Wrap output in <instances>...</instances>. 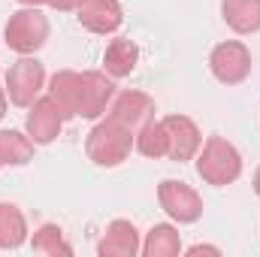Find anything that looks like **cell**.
Listing matches in <instances>:
<instances>
[{
	"label": "cell",
	"instance_id": "obj_1",
	"mask_svg": "<svg viewBox=\"0 0 260 257\" xmlns=\"http://www.w3.org/2000/svg\"><path fill=\"white\" fill-rule=\"evenodd\" d=\"M133 139H136V133H133V130L124 127L121 121H115V118H109V115H106L103 121H97V124L91 127L88 139H85V154H88V160H91V164L112 170V167L124 164V160L130 157Z\"/></svg>",
	"mask_w": 260,
	"mask_h": 257
},
{
	"label": "cell",
	"instance_id": "obj_2",
	"mask_svg": "<svg viewBox=\"0 0 260 257\" xmlns=\"http://www.w3.org/2000/svg\"><path fill=\"white\" fill-rule=\"evenodd\" d=\"M197 173L206 185H233L242 176V154L224 136H209L197 151Z\"/></svg>",
	"mask_w": 260,
	"mask_h": 257
},
{
	"label": "cell",
	"instance_id": "obj_3",
	"mask_svg": "<svg viewBox=\"0 0 260 257\" xmlns=\"http://www.w3.org/2000/svg\"><path fill=\"white\" fill-rule=\"evenodd\" d=\"M3 40H6V46L12 52L34 55L49 40V18L37 6H24V9H18V12L9 15V21L3 27Z\"/></svg>",
	"mask_w": 260,
	"mask_h": 257
},
{
	"label": "cell",
	"instance_id": "obj_4",
	"mask_svg": "<svg viewBox=\"0 0 260 257\" xmlns=\"http://www.w3.org/2000/svg\"><path fill=\"white\" fill-rule=\"evenodd\" d=\"M43 85H46V67L40 64L34 55H21L15 64L9 67V73L3 79V88H6L9 103L12 106H21V109H27L40 97Z\"/></svg>",
	"mask_w": 260,
	"mask_h": 257
},
{
	"label": "cell",
	"instance_id": "obj_5",
	"mask_svg": "<svg viewBox=\"0 0 260 257\" xmlns=\"http://www.w3.org/2000/svg\"><path fill=\"white\" fill-rule=\"evenodd\" d=\"M209 70L221 85H239L251 76V52L239 40L218 43L209 55Z\"/></svg>",
	"mask_w": 260,
	"mask_h": 257
},
{
	"label": "cell",
	"instance_id": "obj_6",
	"mask_svg": "<svg viewBox=\"0 0 260 257\" xmlns=\"http://www.w3.org/2000/svg\"><path fill=\"white\" fill-rule=\"evenodd\" d=\"M157 203L176 224H194L203 218V197L185 182L164 179L157 185Z\"/></svg>",
	"mask_w": 260,
	"mask_h": 257
},
{
	"label": "cell",
	"instance_id": "obj_7",
	"mask_svg": "<svg viewBox=\"0 0 260 257\" xmlns=\"http://www.w3.org/2000/svg\"><path fill=\"white\" fill-rule=\"evenodd\" d=\"M64 112L61 106L46 94V97H37L30 106H27V118H24V127L27 136L34 139V145H49L58 139V133L64 127Z\"/></svg>",
	"mask_w": 260,
	"mask_h": 257
},
{
	"label": "cell",
	"instance_id": "obj_8",
	"mask_svg": "<svg viewBox=\"0 0 260 257\" xmlns=\"http://www.w3.org/2000/svg\"><path fill=\"white\" fill-rule=\"evenodd\" d=\"M160 124L167 130V157L176 164L194 160L200 145H203L200 127L188 115H167V118H160Z\"/></svg>",
	"mask_w": 260,
	"mask_h": 257
},
{
	"label": "cell",
	"instance_id": "obj_9",
	"mask_svg": "<svg viewBox=\"0 0 260 257\" xmlns=\"http://www.w3.org/2000/svg\"><path fill=\"white\" fill-rule=\"evenodd\" d=\"M115 97V85H112V76L109 73H100V70H85L82 73V88H79V112L82 118H100L109 103Z\"/></svg>",
	"mask_w": 260,
	"mask_h": 257
},
{
	"label": "cell",
	"instance_id": "obj_10",
	"mask_svg": "<svg viewBox=\"0 0 260 257\" xmlns=\"http://www.w3.org/2000/svg\"><path fill=\"white\" fill-rule=\"evenodd\" d=\"M76 18L85 30L106 37L124 24V9L118 0H82L76 6Z\"/></svg>",
	"mask_w": 260,
	"mask_h": 257
},
{
	"label": "cell",
	"instance_id": "obj_11",
	"mask_svg": "<svg viewBox=\"0 0 260 257\" xmlns=\"http://www.w3.org/2000/svg\"><path fill=\"white\" fill-rule=\"evenodd\" d=\"M106 112H109V118L121 121L124 127H130L136 133L139 127H145L154 118V100L145 91H121V94L112 97Z\"/></svg>",
	"mask_w": 260,
	"mask_h": 257
},
{
	"label": "cell",
	"instance_id": "obj_12",
	"mask_svg": "<svg viewBox=\"0 0 260 257\" xmlns=\"http://www.w3.org/2000/svg\"><path fill=\"white\" fill-rule=\"evenodd\" d=\"M139 251H142L139 230L133 227V221H124V218L112 221L103 230L100 242H97V254L100 257H136Z\"/></svg>",
	"mask_w": 260,
	"mask_h": 257
},
{
	"label": "cell",
	"instance_id": "obj_13",
	"mask_svg": "<svg viewBox=\"0 0 260 257\" xmlns=\"http://www.w3.org/2000/svg\"><path fill=\"white\" fill-rule=\"evenodd\" d=\"M221 15L227 27L242 37L260 30V0H221Z\"/></svg>",
	"mask_w": 260,
	"mask_h": 257
},
{
	"label": "cell",
	"instance_id": "obj_14",
	"mask_svg": "<svg viewBox=\"0 0 260 257\" xmlns=\"http://www.w3.org/2000/svg\"><path fill=\"white\" fill-rule=\"evenodd\" d=\"M79 88H82V73L76 70H61L49 82V97L61 106L64 118H76L79 112Z\"/></svg>",
	"mask_w": 260,
	"mask_h": 257
},
{
	"label": "cell",
	"instance_id": "obj_15",
	"mask_svg": "<svg viewBox=\"0 0 260 257\" xmlns=\"http://www.w3.org/2000/svg\"><path fill=\"white\" fill-rule=\"evenodd\" d=\"M139 64V46L127 40V37H118L106 46V55H103V70L112 76V79H124L130 76Z\"/></svg>",
	"mask_w": 260,
	"mask_h": 257
},
{
	"label": "cell",
	"instance_id": "obj_16",
	"mask_svg": "<svg viewBox=\"0 0 260 257\" xmlns=\"http://www.w3.org/2000/svg\"><path fill=\"white\" fill-rule=\"evenodd\" d=\"M27 239V221L15 203H0V248H21Z\"/></svg>",
	"mask_w": 260,
	"mask_h": 257
},
{
	"label": "cell",
	"instance_id": "obj_17",
	"mask_svg": "<svg viewBox=\"0 0 260 257\" xmlns=\"http://www.w3.org/2000/svg\"><path fill=\"white\" fill-rule=\"evenodd\" d=\"M182 251V236L173 224H154L145 233L142 254L145 257H176Z\"/></svg>",
	"mask_w": 260,
	"mask_h": 257
},
{
	"label": "cell",
	"instance_id": "obj_18",
	"mask_svg": "<svg viewBox=\"0 0 260 257\" xmlns=\"http://www.w3.org/2000/svg\"><path fill=\"white\" fill-rule=\"evenodd\" d=\"M30 248H34L37 254H49V257H58V254L70 257L73 254V248L67 245V239H64V230H61L58 224H43V227L34 233Z\"/></svg>",
	"mask_w": 260,
	"mask_h": 257
},
{
	"label": "cell",
	"instance_id": "obj_19",
	"mask_svg": "<svg viewBox=\"0 0 260 257\" xmlns=\"http://www.w3.org/2000/svg\"><path fill=\"white\" fill-rule=\"evenodd\" d=\"M133 145L139 148V154H145V157H167V130L160 121H148L145 127L136 130V139H133Z\"/></svg>",
	"mask_w": 260,
	"mask_h": 257
},
{
	"label": "cell",
	"instance_id": "obj_20",
	"mask_svg": "<svg viewBox=\"0 0 260 257\" xmlns=\"http://www.w3.org/2000/svg\"><path fill=\"white\" fill-rule=\"evenodd\" d=\"M79 3H82V0H49V6L58 9V12H73Z\"/></svg>",
	"mask_w": 260,
	"mask_h": 257
},
{
	"label": "cell",
	"instance_id": "obj_21",
	"mask_svg": "<svg viewBox=\"0 0 260 257\" xmlns=\"http://www.w3.org/2000/svg\"><path fill=\"white\" fill-rule=\"evenodd\" d=\"M188 254H221V248H212V245H194V248H188Z\"/></svg>",
	"mask_w": 260,
	"mask_h": 257
},
{
	"label": "cell",
	"instance_id": "obj_22",
	"mask_svg": "<svg viewBox=\"0 0 260 257\" xmlns=\"http://www.w3.org/2000/svg\"><path fill=\"white\" fill-rule=\"evenodd\" d=\"M6 100H9V97H6V88L0 85V118L6 115Z\"/></svg>",
	"mask_w": 260,
	"mask_h": 257
},
{
	"label": "cell",
	"instance_id": "obj_23",
	"mask_svg": "<svg viewBox=\"0 0 260 257\" xmlns=\"http://www.w3.org/2000/svg\"><path fill=\"white\" fill-rule=\"evenodd\" d=\"M21 6H43V3H49V0H18Z\"/></svg>",
	"mask_w": 260,
	"mask_h": 257
},
{
	"label": "cell",
	"instance_id": "obj_24",
	"mask_svg": "<svg viewBox=\"0 0 260 257\" xmlns=\"http://www.w3.org/2000/svg\"><path fill=\"white\" fill-rule=\"evenodd\" d=\"M251 185H254V194L260 197V167H257V173H254V182H251Z\"/></svg>",
	"mask_w": 260,
	"mask_h": 257
}]
</instances>
